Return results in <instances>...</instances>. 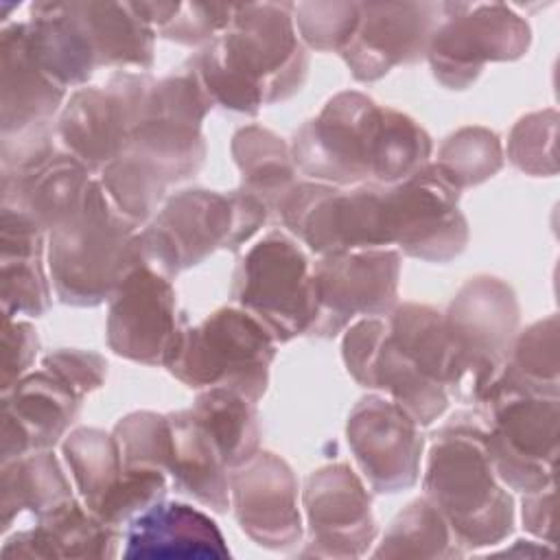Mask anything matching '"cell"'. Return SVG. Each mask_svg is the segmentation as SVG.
Returning a JSON list of instances; mask_svg holds the SVG:
<instances>
[{"mask_svg":"<svg viewBox=\"0 0 560 560\" xmlns=\"http://www.w3.org/2000/svg\"><path fill=\"white\" fill-rule=\"evenodd\" d=\"M429 133L361 92H339L293 136L295 168L330 186L398 184L429 164Z\"/></svg>","mask_w":560,"mask_h":560,"instance_id":"6da1fadb","label":"cell"},{"mask_svg":"<svg viewBox=\"0 0 560 560\" xmlns=\"http://www.w3.org/2000/svg\"><path fill=\"white\" fill-rule=\"evenodd\" d=\"M214 105L258 114L304 85L308 52L298 39L293 4H236L234 18L190 57Z\"/></svg>","mask_w":560,"mask_h":560,"instance_id":"7a4b0ae2","label":"cell"},{"mask_svg":"<svg viewBox=\"0 0 560 560\" xmlns=\"http://www.w3.org/2000/svg\"><path fill=\"white\" fill-rule=\"evenodd\" d=\"M422 486L464 551L499 545L512 534L514 501L492 468L481 422L453 416L435 433Z\"/></svg>","mask_w":560,"mask_h":560,"instance_id":"3957f363","label":"cell"},{"mask_svg":"<svg viewBox=\"0 0 560 560\" xmlns=\"http://www.w3.org/2000/svg\"><path fill=\"white\" fill-rule=\"evenodd\" d=\"M140 262L138 228L114 208L98 179H92L81 210L48 232V269L63 304L109 302Z\"/></svg>","mask_w":560,"mask_h":560,"instance_id":"277c9868","label":"cell"},{"mask_svg":"<svg viewBox=\"0 0 560 560\" xmlns=\"http://www.w3.org/2000/svg\"><path fill=\"white\" fill-rule=\"evenodd\" d=\"M269 212L243 188L228 195L186 188L173 195L138 232L142 262L173 280L217 249L236 252L265 225Z\"/></svg>","mask_w":560,"mask_h":560,"instance_id":"5b68a950","label":"cell"},{"mask_svg":"<svg viewBox=\"0 0 560 560\" xmlns=\"http://www.w3.org/2000/svg\"><path fill=\"white\" fill-rule=\"evenodd\" d=\"M273 357L271 332L243 308L225 306L184 326L164 368L190 389L230 387L258 402Z\"/></svg>","mask_w":560,"mask_h":560,"instance_id":"8992f818","label":"cell"},{"mask_svg":"<svg viewBox=\"0 0 560 560\" xmlns=\"http://www.w3.org/2000/svg\"><path fill=\"white\" fill-rule=\"evenodd\" d=\"M483 440L499 481L523 494L556 486L558 396L499 392L477 402Z\"/></svg>","mask_w":560,"mask_h":560,"instance_id":"52a82bcc","label":"cell"},{"mask_svg":"<svg viewBox=\"0 0 560 560\" xmlns=\"http://www.w3.org/2000/svg\"><path fill=\"white\" fill-rule=\"evenodd\" d=\"M230 293L238 308L271 332L276 343L311 330L315 317L311 262L282 232H269L238 258Z\"/></svg>","mask_w":560,"mask_h":560,"instance_id":"ba28073f","label":"cell"},{"mask_svg":"<svg viewBox=\"0 0 560 560\" xmlns=\"http://www.w3.org/2000/svg\"><path fill=\"white\" fill-rule=\"evenodd\" d=\"M214 107L192 61L153 81L127 151L155 166L168 184L192 177L206 158L201 122Z\"/></svg>","mask_w":560,"mask_h":560,"instance_id":"9c48e42d","label":"cell"},{"mask_svg":"<svg viewBox=\"0 0 560 560\" xmlns=\"http://www.w3.org/2000/svg\"><path fill=\"white\" fill-rule=\"evenodd\" d=\"M459 365L457 396L477 400L501 372L518 328V302L494 276L470 278L444 315Z\"/></svg>","mask_w":560,"mask_h":560,"instance_id":"30bf717a","label":"cell"},{"mask_svg":"<svg viewBox=\"0 0 560 560\" xmlns=\"http://www.w3.org/2000/svg\"><path fill=\"white\" fill-rule=\"evenodd\" d=\"M532 42L527 22L512 7L442 2L440 22L429 39L433 77L448 90H466L486 63L521 59Z\"/></svg>","mask_w":560,"mask_h":560,"instance_id":"8fae6325","label":"cell"},{"mask_svg":"<svg viewBox=\"0 0 560 560\" xmlns=\"http://www.w3.org/2000/svg\"><path fill=\"white\" fill-rule=\"evenodd\" d=\"M381 232L385 247L396 245L407 256L448 262L468 243L459 190L431 162L398 184L381 186Z\"/></svg>","mask_w":560,"mask_h":560,"instance_id":"7c38bea8","label":"cell"},{"mask_svg":"<svg viewBox=\"0 0 560 560\" xmlns=\"http://www.w3.org/2000/svg\"><path fill=\"white\" fill-rule=\"evenodd\" d=\"M153 79L147 72H116L105 85L77 90L63 105L55 133L90 173H101L127 151Z\"/></svg>","mask_w":560,"mask_h":560,"instance_id":"4fadbf2b","label":"cell"},{"mask_svg":"<svg viewBox=\"0 0 560 560\" xmlns=\"http://www.w3.org/2000/svg\"><path fill=\"white\" fill-rule=\"evenodd\" d=\"M311 276L315 317L308 335L330 339L359 315L381 317L394 311L400 252L383 247L319 256Z\"/></svg>","mask_w":560,"mask_h":560,"instance_id":"5bb4252c","label":"cell"},{"mask_svg":"<svg viewBox=\"0 0 560 560\" xmlns=\"http://www.w3.org/2000/svg\"><path fill=\"white\" fill-rule=\"evenodd\" d=\"M81 503L118 527L162 501L166 475L158 468H127L114 433L81 427L61 444Z\"/></svg>","mask_w":560,"mask_h":560,"instance_id":"9a60e30c","label":"cell"},{"mask_svg":"<svg viewBox=\"0 0 560 560\" xmlns=\"http://www.w3.org/2000/svg\"><path fill=\"white\" fill-rule=\"evenodd\" d=\"M346 440L374 492L394 494L418 481L424 440L416 420L392 398H361L348 413Z\"/></svg>","mask_w":560,"mask_h":560,"instance_id":"2e32d148","label":"cell"},{"mask_svg":"<svg viewBox=\"0 0 560 560\" xmlns=\"http://www.w3.org/2000/svg\"><path fill=\"white\" fill-rule=\"evenodd\" d=\"M308 540L300 556L361 558L376 538L372 499L348 464L313 470L302 492Z\"/></svg>","mask_w":560,"mask_h":560,"instance_id":"e0dca14e","label":"cell"},{"mask_svg":"<svg viewBox=\"0 0 560 560\" xmlns=\"http://www.w3.org/2000/svg\"><path fill=\"white\" fill-rule=\"evenodd\" d=\"M182 328L171 280L144 262L133 267L109 300L107 346L129 361L166 365Z\"/></svg>","mask_w":560,"mask_h":560,"instance_id":"ac0fdd59","label":"cell"},{"mask_svg":"<svg viewBox=\"0 0 560 560\" xmlns=\"http://www.w3.org/2000/svg\"><path fill=\"white\" fill-rule=\"evenodd\" d=\"M341 354L348 374L361 387L385 392L418 427H429L446 411L451 394L413 368L392 343L387 319L363 317L354 322L343 335Z\"/></svg>","mask_w":560,"mask_h":560,"instance_id":"d6986e66","label":"cell"},{"mask_svg":"<svg viewBox=\"0 0 560 560\" xmlns=\"http://www.w3.org/2000/svg\"><path fill=\"white\" fill-rule=\"evenodd\" d=\"M442 2H363L359 22L339 52L357 81H376L394 66L427 55Z\"/></svg>","mask_w":560,"mask_h":560,"instance_id":"ffe728a7","label":"cell"},{"mask_svg":"<svg viewBox=\"0 0 560 560\" xmlns=\"http://www.w3.org/2000/svg\"><path fill=\"white\" fill-rule=\"evenodd\" d=\"M230 508L243 534L265 549H289L302 538L298 479L276 453L258 451L232 468Z\"/></svg>","mask_w":560,"mask_h":560,"instance_id":"44dd1931","label":"cell"},{"mask_svg":"<svg viewBox=\"0 0 560 560\" xmlns=\"http://www.w3.org/2000/svg\"><path fill=\"white\" fill-rule=\"evenodd\" d=\"M83 396L42 368L2 392V464L52 448L79 416Z\"/></svg>","mask_w":560,"mask_h":560,"instance_id":"7402d4cb","label":"cell"},{"mask_svg":"<svg viewBox=\"0 0 560 560\" xmlns=\"http://www.w3.org/2000/svg\"><path fill=\"white\" fill-rule=\"evenodd\" d=\"M122 558L223 560L230 558V549L206 512L162 499L127 523Z\"/></svg>","mask_w":560,"mask_h":560,"instance_id":"603a6c76","label":"cell"},{"mask_svg":"<svg viewBox=\"0 0 560 560\" xmlns=\"http://www.w3.org/2000/svg\"><path fill=\"white\" fill-rule=\"evenodd\" d=\"M90 175L70 153L50 151L20 168L2 171V206L28 214L44 232H52L81 210Z\"/></svg>","mask_w":560,"mask_h":560,"instance_id":"cb8c5ba5","label":"cell"},{"mask_svg":"<svg viewBox=\"0 0 560 560\" xmlns=\"http://www.w3.org/2000/svg\"><path fill=\"white\" fill-rule=\"evenodd\" d=\"M2 52V138L50 129L66 90L48 77L28 48L26 22L7 26Z\"/></svg>","mask_w":560,"mask_h":560,"instance_id":"d4e9b609","label":"cell"},{"mask_svg":"<svg viewBox=\"0 0 560 560\" xmlns=\"http://www.w3.org/2000/svg\"><path fill=\"white\" fill-rule=\"evenodd\" d=\"M120 532L74 497L37 516V525L2 545L4 558H114Z\"/></svg>","mask_w":560,"mask_h":560,"instance_id":"484cf974","label":"cell"},{"mask_svg":"<svg viewBox=\"0 0 560 560\" xmlns=\"http://www.w3.org/2000/svg\"><path fill=\"white\" fill-rule=\"evenodd\" d=\"M44 230L24 212L2 206L0 212V298L2 315L39 317L50 306L44 271Z\"/></svg>","mask_w":560,"mask_h":560,"instance_id":"4316f807","label":"cell"},{"mask_svg":"<svg viewBox=\"0 0 560 560\" xmlns=\"http://www.w3.org/2000/svg\"><path fill=\"white\" fill-rule=\"evenodd\" d=\"M164 472L175 490L217 514L230 510V472L210 435L188 409L168 413V448Z\"/></svg>","mask_w":560,"mask_h":560,"instance_id":"83f0119b","label":"cell"},{"mask_svg":"<svg viewBox=\"0 0 560 560\" xmlns=\"http://www.w3.org/2000/svg\"><path fill=\"white\" fill-rule=\"evenodd\" d=\"M96 68L153 66L155 28L136 11L133 2H68Z\"/></svg>","mask_w":560,"mask_h":560,"instance_id":"f1b7e54d","label":"cell"},{"mask_svg":"<svg viewBox=\"0 0 560 560\" xmlns=\"http://www.w3.org/2000/svg\"><path fill=\"white\" fill-rule=\"evenodd\" d=\"M392 343L427 378L457 396L459 365L448 337L444 315L427 304H400L385 317Z\"/></svg>","mask_w":560,"mask_h":560,"instance_id":"f546056e","label":"cell"},{"mask_svg":"<svg viewBox=\"0 0 560 560\" xmlns=\"http://www.w3.org/2000/svg\"><path fill=\"white\" fill-rule=\"evenodd\" d=\"M558 315H549L516 332L501 372L475 402L499 392L558 396Z\"/></svg>","mask_w":560,"mask_h":560,"instance_id":"4dcf8cb0","label":"cell"},{"mask_svg":"<svg viewBox=\"0 0 560 560\" xmlns=\"http://www.w3.org/2000/svg\"><path fill=\"white\" fill-rule=\"evenodd\" d=\"M232 155L241 173V188L276 210L298 184L291 147L260 125L241 127L232 138Z\"/></svg>","mask_w":560,"mask_h":560,"instance_id":"1f68e13d","label":"cell"},{"mask_svg":"<svg viewBox=\"0 0 560 560\" xmlns=\"http://www.w3.org/2000/svg\"><path fill=\"white\" fill-rule=\"evenodd\" d=\"M68 499H72L70 481L50 448L33 451L2 464V532L11 527L20 512L42 516Z\"/></svg>","mask_w":560,"mask_h":560,"instance_id":"d6a6232c","label":"cell"},{"mask_svg":"<svg viewBox=\"0 0 560 560\" xmlns=\"http://www.w3.org/2000/svg\"><path fill=\"white\" fill-rule=\"evenodd\" d=\"M210 435L228 468L252 459L260 446L256 402L230 387L203 389L188 409Z\"/></svg>","mask_w":560,"mask_h":560,"instance_id":"836d02e7","label":"cell"},{"mask_svg":"<svg viewBox=\"0 0 560 560\" xmlns=\"http://www.w3.org/2000/svg\"><path fill=\"white\" fill-rule=\"evenodd\" d=\"M372 556L440 560L459 558L464 549L457 545L442 512L427 497H420L396 514Z\"/></svg>","mask_w":560,"mask_h":560,"instance_id":"e575fe53","label":"cell"},{"mask_svg":"<svg viewBox=\"0 0 560 560\" xmlns=\"http://www.w3.org/2000/svg\"><path fill=\"white\" fill-rule=\"evenodd\" d=\"M98 175L114 208L136 228L153 219L168 186L166 177L155 166L131 151L120 153Z\"/></svg>","mask_w":560,"mask_h":560,"instance_id":"d590c367","label":"cell"},{"mask_svg":"<svg viewBox=\"0 0 560 560\" xmlns=\"http://www.w3.org/2000/svg\"><path fill=\"white\" fill-rule=\"evenodd\" d=\"M433 166L457 190L477 186L503 166L501 140L486 127H464L444 140Z\"/></svg>","mask_w":560,"mask_h":560,"instance_id":"8d00e7d4","label":"cell"},{"mask_svg":"<svg viewBox=\"0 0 560 560\" xmlns=\"http://www.w3.org/2000/svg\"><path fill=\"white\" fill-rule=\"evenodd\" d=\"M558 112L542 109L523 116L510 131L508 158L527 175H556Z\"/></svg>","mask_w":560,"mask_h":560,"instance_id":"74e56055","label":"cell"},{"mask_svg":"<svg viewBox=\"0 0 560 560\" xmlns=\"http://www.w3.org/2000/svg\"><path fill=\"white\" fill-rule=\"evenodd\" d=\"M359 22V2L293 4V24L302 39L322 52H341Z\"/></svg>","mask_w":560,"mask_h":560,"instance_id":"f35d334b","label":"cell"},{"mask_svg":"<svg viewBox=\"0 0 560 560\" xmlns=\"http://www.w3.org/2000/svg\"><path fill=\"white\" fill-rule=\"evenodd\" d=\"M236 4H203V2H179L173 18L158 31L162 37L197 46L210 44L232 22Z\"/></svg>","mask_w":560,"mask_h":560,"instance_id":"ab89813d","label":"cell"},{"mask_svg":"<svg viewBox=\"0 0 560 560\" xmlns=\"http://www.w3.org/2000/svg\"><path fill=\"white\" fill-rule=\"evenodd\" d=\"M42 368L59 376L83 398L85 394L98 389L107 376V361L96 352L79 348H61L46 354Z\"/></svg>","mask_w":560,"mask_h":560,"instance_id":"60d3db41","label":"cell"},{"mask_svg":"<svg viewBox=\"0 0 560 560\" xmlns=\"http://www.w3.org/2000/svg\"><path fill=\"white\" fill-rule=\"evenodd\" d=\"M37 348L39 339L28 322L9 315L2 317V392L26 376Z\"/></svg>","mask_w":560,"mask_h":560,"instance_id":"b9f144b4","label":"cell"},{"mask_svg":"<svg viewBox=\"0 0 560 560\" xmlns=\"http://www.w3.org/2000/svg\"><path fill=\"white\" fill-rule=\"evenodd\" d=\"M556 486L527 492L523 497V527L545 542H553V499H556Z\"/></svg>","mask_w":560,"mask_h":560,"instance_id":"7bdbcfd3","label":"cell"}]
</instances>
